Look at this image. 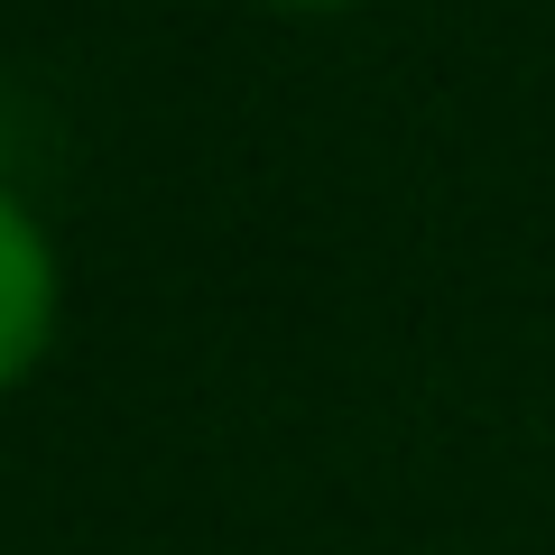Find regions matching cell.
I'll use <instances>...</instances> for the list:
<instances>
[{
	"mask_svg": "<svg viewBox=\"0 0 555 555\" xmlns=\"http://www.w3.org/2000/svg\"><path fill=\"white\" fill-rule=\"evenodd\" d=\"M56 343V250L38 214L0 185V389H20Z\"/></svg>",
	"mask_w": 555,
	"mask_h": 555,
	"instance_id": "cell-1",
	"label": "cell"
},
{
	"mask_svg": "<svg viewBox=\"0 0 555 555\" xmlns=\"http://www.w3.org/2000/svg\"><path fill=\"white\" fill-rule=\"evenodd\" d=\"M269 10H297V20H324V10H371V0H269Z\"/></svg>",
	"mask_w": 555,
	"mask_h": 555,
	"instance_id": "cell-2",
	"label": "cell"
}]
</instances>
